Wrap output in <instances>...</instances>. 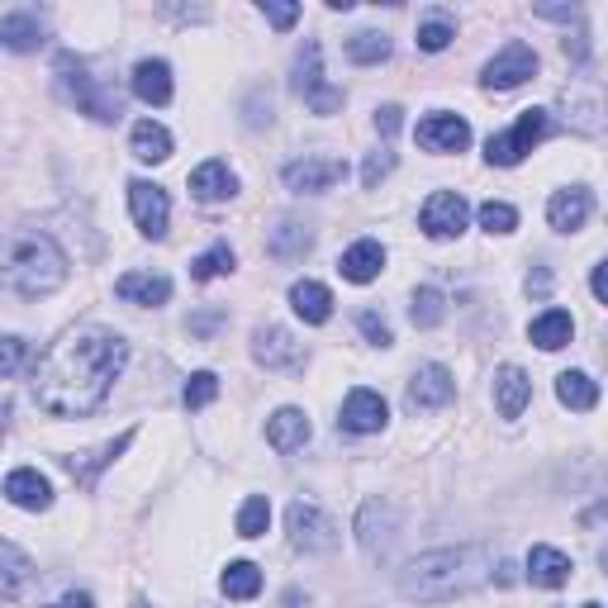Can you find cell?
Here are the masks:
<instances>
[{
    "mask_svg": "<svg viewBox=\"0 0 608 608\" xmlns=\"http://www.w3.org/2000/svg\"><path fill=\"white\" fill-rule=\"evenodd\" d=\"M182 400H186V409L214 404V400H219V375H214V371H195L190 381H186V390H182Z\"/></svg>",
    "mask_w": 608,
    "mask_h": 608,
    "instance_id": "f35d334b",
    "label": "cell"
},
{
    "mask_svg": "<svg viewBox=\"0 0 608 608\" xmlns=\"http://www.w3.org/2000/svg\"><path fill=\"white\" fill-rule=\"evenodd\" d=\"M589 209H595V195H589L585 186H570V190H557L547 200V219L557 234H576V228H585Z\"/></svg>",
    "mask_w": 608,
    "mask_h": 608,
    "instance_id": "2e32d148",
    "label": "cell"
},
{
    "mask_svg": "<svg viewBox=\"0 0 608 608\" xmlns=\"http://www.w3.org/2000/svg\"><path fill=\"white\" fill-rule=\"evenodd\" d=\"M409 318H414V328H438L447 318V300L438 285H419L414 291V304H409Z\"/></svg>",
    "mask_w": 608,
    "mask_h": 608,
    "instance_id": "836d02e7",
    "label": "cell"
},
{
    "mask_svg": "<svg viewBox=\"0 0 608 608\" xmlns=\"http://www.w3.org/2000/svg\"><path fill=\"white\" fill-rule=\"evenodd\" d=\"M528 400H532L528 371L499 366V371H494V409H499V419H518V414L528 409Z\"/></svg>",
    "mask_w": 608,
    "mask_h": 608,
    "instance_id": "ac0fdd59",
    "label": "cell"
},
{
    "mask_svg": "<svg viewBox=\"0 0 608 608\" xmlns=\"http://www.w3.org/2000/svg\"><path fill=\"white\" fill-rule=\"evenodd\" d=\"M224 272H234V247H228V243H214L209 253H200L190 262V281H214Z\"/></svg>",
    "mask_w": 608,
    "mask_h": 608,
    "instance_id": "8d00e7d4",
    "label": "cell"
},
{
    "mask_svg": "<svg viewBox=\"0 0 608 608\" xmlns=\"http://www.w3.org/2000/svg\"><path fill=\"white\" fill-rule=\"evenodd\" d=\"M390 171H395V153H371L366 157V167H362V186L366 190H375V186H381V176H390Z\"/></svg>",
    "mask_w": 608,
    "mask_h": 608,
    "instance_id": "ee69618b",
    "label": "cell"
},
{
    "mask_svg": "<svg viewBox=\"0 0 608 608\" xmlns=\"http://www.w3.org/2000/svg\"><path fill=\"white\" fill-rule=\"evenodd\" d=\"M134 608H153V604H143V599H138V604H134Z\"/></svg>",
    "mask_w": 608,
    "mask_h": 608,
    "instance_id": "f907efd6",
    "label": "cell"
},
{
    "mask_svg": "<svg viewBox=\"0 0 608 608\" xmlns=\"http://www.w3.org/2000/svg\"><path fill=\"white\" fill-rule=\"evenodd\" d=\"M547 285H551L547 272H532V276H528V295H547Z\"/></svg>",
    "mask_w": 608,
    "mask_h": 608,
    "instance_id": "681fc988",
    "label": "cell"
},
{
    "mask_svg": "<svg viewBox=\"0 0 608 608\" xmlns=\"http://www.w3.org/2000/svg\"><path fill=\"white\" fill-rule=\"evenodd\" d=\"M310 243H314V234L300 219H276V228L266 234V253L281 257V262H300L310 253Z\"/></svg>",
    "mask_w": 608,
    "mask_h": 608,
    "instance_id": "f546056e",
    "label": "cell"
},
{
    "mask_svg": "<svg viewBox=\"0 0 608 608\" xmlns=\"http://www.w3.org/2000/svg\"><path fill=\"white\" fill-rule=\"evenodd\" d=\"M347 58H352L356 67H375V62H385V58H390V39H385V33H375V29L352 33V39H347Z\"/></svg>",
    "mask_w": 608,
    "mask_h": 608,
    "instance_id": "d590c367",
    "label": "cell"
},
{
    "mask_svg": "<svg viewBox=\"0 0 608 608\" xmlns=\"http://www.w3.org/2000/svg\"><path fill=\"white\" fill-rule=\"evenodd\" d=\"M356 538H362V547L371 551V557H381V551L390 547V538H395V509H390L385 499H371V504L362 509V518H356Z\"/></svg>",
    "mask_w": 608,
    "mask_h": 608,
    "instance_id": "ffe728a7",
    "label": "cell"
},
{
    "mask_svg": "<svg viewBox=\"0 0 608 608\" xmlns=\"http://www.w3.org/2000/svg\"><path fill=\"white\" fill-rule=\"evenodd\" d=\"M58 81H62V91H67V100L77 105L81 115H91V119H100V124H119V115H124V105H119V91H110L91 67H86L81 58H71V52H62L58 58Z\"/></svg>",
    "mask_w": 608,
    "mask_h": 608,
    "instance_id": "277c9868",
    "label": "cell"
},
{
    "mask_svg": "<svg viewBox=\"0 0 608 608\" xmlns=\"http://www.w3.org/2000/svg\"><path fill=\"white\" fill-rule=\"evenodd\" d=\"M400 115H404V110H400V105H381V110H375V129H381V134L390 138V134H395V129H400Z\"/></svg>",
    "mask_w": 608,
    "mask_h": 608,
    "instance_id": "bcb514c9",
    "label": "cell"
},
{
    "mask_svg": "<svg viewBox=\"0 0 608 608\" xmlns=\"http://www.w3.org/2000/svg\"><path fill=\"white\" fill-rule=\"evenodd\" d=\"M285 528H291V542L300 551H333L337 547V523L318 504H304V499H295V504H291Z\"/></svg>",
    "mask_w": 608,
    "mask_h": 608,
    "instance_id": "52a82bcc",
    "label": "cell"
},
{
    "mask_svg": "<svg viewBox=\"0 0 608 608\" xmlns=\"http://www.w3.org/2000/svg\"><path fill=\"white\" fill-rule=\"evenodd\" d=\"M266 442H272L276 452H295V447L310 442V419H304V409H276V414L266 419Z\"/></svg>",
    "mask_w": 608,
    "mask_h": 608,
    "instance_id": "83f0119b",
    "label": "cell"
},
{
    "mask_svg": "<svg viewBox=\"0 0 608 608\" xmlns=\"http://www.w3.org/2000/svg\"><path fill=\"white\" fill-rule=\"evenodd\" d=\"M467 219H471V209L461 200V190H433L423 200V214H419L428 238H461L467 234Z\"/></svg>",
    "mask_w": 608,
    "mask_h": 608,
    "instance_id": "9c48e42d",
    "label": "cell"
},
{
    "mask_svg": "<svg viewBox=\"0 0 608 608\" xmlns=\"http://www.w3.org/2000/svg\"><path fill=\"white\" fill-rule=\"evenodd\" d=\"M557 400L566 409H576V414H589V409L599 404V385L589 381L585 371H561L557 375Z\"/></svg>",
    "mask_w": 608,
    "mask_h": 608,
    "instance_id": "1f68e13d",
    "label": "cell"
},
{
    "mask_svg": "<svg viewBox=\"0 0 608 608\" xmlns=\"http://www.w3.org/2000/svg\"><path fill=\"white\" fill-rule=\"evenodd\" d=\"M134 157H138V163H167V157H171V134L163 129V124H153V119H138L134 124Z\"/></svg>",
    "mask_w": 608,
    "mask_h": 608,
    "instance_id": "d6a6232c",
    "label": "cell"
},
{
    "mask_svg": "<svg viewBox=\"0 0 608 608\" xmlns=\"http://www.w3.org/2000/svg\"><path fill=\"white\" fill-rule=\"evenodd\" d=\"M43 39H48V29L33 10L0 14V43H6L10 52H33V48H43Z\"/></svg>",
    "mask_w": 608,
    "mask_h": 608,
    "instance_id": "d6986e66",
    "label": "cell"
},
{
    "mask_svg": "<svg viewBox=\"0 0 608 608\" xmlns=\"http://www.w3.org/2000/svg\"><path fill=\"white\" fill-rule=\"evenodd\" d=\"M67 281V253L39 228L0 238V285H10L24 300H43Z\"/></svg>",
    "mask_w": 608,
    "mask_h": 608,
    "instance_id": "3957f363",
    "label": "cell"
},
{
    "mask_svg": "<svg viewBox=\"0 0 608 608\" xmlns=\"http://www.w3.org/2000/svg\"><path fill=\"white\" fill-rule=\"evenodd\" d=\"M452 39H457V29H452V20H442V14H433V20L419 24V48L423 52H442Z\"/></svg>",
    "mask_w": 608,
    "mask_h": 608,
    "instance_id": "60d3db41",
    "label": "cell"
},
{
    "mask_svg": "<svg viewBox=\"0 0 608 608\" xmlns=\"http://www.w3.org/2000/svg\"><path fill=\"white\" fill-rule=\"evenodd\" d=\"M253 356L266 371H300L304 366V347L276 324H266V328L253 333Z\"/></svg>",
    "mask_w": 608,
    "mask_h": 608,
    "instance_id": "7c38bea8",
    "label": "cell"
},
{
    "mask_svg": "<svg viewBox=\"0 0 608 608\" xmlns=\"http://www.w3.org/2000/svg\"><path fill=\"white\" fill-rule=\"evenodd\" d=\"M291 91H295L304 105H310L314 115H337V110H343V91H337V86H328V77H324V52H318V43H304V48H300Z\"/></svg>",
    "mask_w": 608,
    "mask_h": 608,
    "instance_id": "5b68a950",
    "label": "cell"
},
{
    "mask_svg": "<svg viewBox=\"0 0 608 608\" xmlns=\"http://www.w3.org/2000/svg\"><path fill=\"white\" fill-rule=\"evenodd\" d=\"M134 96L143 105H167L171 100V67L163 58H143L134 67Z\"/></svg>",
    "mask_w": 608,
    "mask_h": 608,
    "instance_id": "484cf974",
    "label": "cell"
},
{
    "mask_svg": "<svg viewBox=\"0 0 608 608\" xmlns=\"http://www.w3.org/2000/svg\"><path fill=\"white\" fill-rule=\"evenodd\" d=\"M547 134H551V115H547V110H523L509 134H494V138L486 143V157H490L494 167H518Z\"/></svg>",
    "mask_w": 608,
    "mask_h": 608,
    "instance_id": "8992f818",
    "label": "cell"
},
{
    "mask_svg": "<svg viewBox=\"0 0 608 608\" xmlns=\"http://www.w3.org/2000/svg\"><path fill=\"white\" fill-rule=\"evenodd\" d=\"M58 608H96V599H91V595H77V589H71V595H62Z\"/></svg>",
    "mask_w": 608,
    "mask_h": 608,
    "instance_id": "c3c4849f",
    "label": "cell"
},
{
    "mask_svg": "<svg viewBox=\"0 0 608 608\" xmlns=\"http://www.w3.org/2000/svg\"><path fill=\"white\" fill-rule=\"evenodd\" d=\"M115 295L119 300H129V304H167L171 300V281L167 276H153V272H124L115 281Z\"/></svg>",
    "mask_w": 608,
    "mask_h": 608,
    "instance_id": "cb8c5ba5",
    "label": "cell"
},
{
    "mask_svg": "<svg viewBox=\"0 0 608 608\" xmlns=\"http://www.w3.org/2000/svg\"><path fill=\"white\" fill-rule=\"evenodd\" d=\"M234 190H238V176L228 171V163H219V157H209V163H200L190 171V195L195 200H205V205L228 200Z\"/></svg>",
    "mask_w": 608,
    "mask_h": 608,
    "instance_id": "44dd1931",
    "label": "cell"
},
{
    "mask_svg": "<svg viewBox=\"0 0 608 608\" xmlns=\"http://www.w3.org/2000/svg\"><path fill=\"white\" fill-rule=\"evenodd\" d=\"M414 138H419V148H428V153H461L471 143V124L461 115H428Z\"/></svg>",
    "mask_w": 608,
    "mask_h": 608,
    "instance_id": "5bb4252c",
    "label": "cell"
},
{
    "mask_svg": "<svg viewBox=\"0 0 608 608\" xmlns=\"http://www.w3.org/2000/svg\"><path fill=\"white\" fill-rule=\"evenodd\" d=\"M452 395H457V381H452V371L438 362L419 366L414 381H409V404L414 409H442V404H452Z\"/></svg>",
    "mask_w": 608,
    "mask_h": 608,
    "instance_id": "9a60e30c",
    "label": "cell"
},
{
    "mask_svg": "<svg viewBox=\"0 0 608 608\" xmlns=\"http://www.w3.org/2000/svg\"><path fill=\"white\" fill-rule=\"evenodd\" d=\"M33 585V561L14 542H0V599H20Z\"/></svg>",
    "mask_w": 608,
    "mask_h": 608,
    "instance_id": "f1b7e54d",
    "label": "cell"
},
{
    "mask_svg": "<svg viewBox=\"0 0 608 608\" xmlns=\"http://www.w3.org/2000/svg\"><path fill=\"white\" fill-rule=\"evenodd\" d=\"M0 419H6V404H0Z\"/></svg>",
    "mask_w": 608,
    "mask_h": 608,
    "instance_id": "816d5d0a",
    "label": "cell"
},
{
    "mask_svg": "<svg viewBox=\"0 0 608 608\" xmlns=\"http://www.w3.org/2000/svg\"><path fill=\"white\" fill-rule=\"evenodd\" d=\"M291 310L304 318V324H328L333 318V295H328V285H318V281H295L291 285Z\"/></svg>",
    "mask_w": 608,
    "mask_h": 608,
    "instance_id": "4316f807",
    "label": "cell"
},
{
    "mask_svg": "<svg viewBox=\"0 0 608 608\" xmlns=\"http://www.w3.org/2000/svg\"><path fill=\"white\" fill-rule=\"evenodd\" d=\"M347 176L343 157H300V163L285 167V186L295 195H324Z\"/></svg>",
    "mask_w": 608,
    "mask_h": 608,
    "instance_id": "8fae6325",
    "label": "cell"
},
{
    "mask_svg": "<svg viewBox=\"0 0 608 608\" xmlns=\"http://www.w3.org/2000/svg\"><path fill=\"white\" fill-rule=\"evenodd\" d=\"M381 266H385V247L375 243V238H362V243H352L343 257H337V272H343L352 285H366L381 276Z\"/></svg>",
    "mask_w": 608,
    "mask_h": 608,
    "instance_id": "7402d4cb",
    "label": "cell"
},
{
    "mask_svg": "<svg viewBox=\"0 0 608 608\" xmlns=\"http://www.w3.org/2000/svg\"><path fill=\"white\" fill-rule=\"evenodd\" d=\"M589 285H595V300L608 304V266H604V262L595 266V281H589Z\"/></svg>",
    "mask_w": 608,
    "mask_h": 608,
    "instance_id": "7dc6e473",
    "label": "cell"
},
{
    "mask_svg": "<svg viewBox=\"0 0 608 608\" xmlns=\"http://www.w3.org/2000/svg\"><path fill=\"white\" fill-rule=\"evenodd\" d=\"M219 585H224L228 599H257V595H262V570H257L253 561H234V566L224 570Z\"/></svg>",
    "mask_w": 608,
    "mask_h": 608,
    "instance_id": "e575fe53",
    "label": "cell"
},
{
    "mask_svg": "<svg viewBox=\"0 0 608 608\" xmlns=\"http://www.w3.org/2000/svg\"><path fill=\"white\" fill-rule=\"evenodd\" d=\"M356 324H362V333H366V343H375V347H390L395 343V333H390V324L375 310H362L356 314Z\"/></svg>",
    "mask_w": 608,
    "mask_h": 608,
    "instance_id": "7bdbcfd3",
    "label": "cell"
},
{
    "mask_svg": "<svg viewBox=\"0 0 608 608\" xmlns=\"http://www.w3.org/2000/svg\"><path fill=\"white\" fill-rule=\"evenodd\" d=\"M480 228H486V234H513L518 209L504 205V200H486V205H480Z\"/></svg>",
    "mask_w": 608,
    "mask_h": 608,
    "instance_id": "ab89813d",
    "label": "cell"
},
{
    "mask_svg": "<svg viewBox=\"0 0 608 608\" xmlns=\"http://www.w3.org/2000/svg\"><path fill=\"white\" fill-rule=\"evenodd\" d=\"M490 580V551L486 547H442L423 551L400 570V595L419 604H447L457 595H471Z\"/></svg>",
    "mask_w": 608,
    "mask_h": 608,
    "instance_id": "7a4b0ae2",
    "label": "cell"
},
{
    "mask_svg": "<svg viewBox=\"0 0 608 608\" xmlns=\"http://www.w3.org/2000/svg\"><path fill=\"white\" fill-rule=\"evenodd\" d=\"M6 499L14 509H48L52 504V486L33 467H20V471L6 475Z\"/></svg>",
    "mask_w": 608,
    "mask_h": 608,
    "instance_id": "603a6c76",
    "label": "cell"
},
{
    "mask_svg": "<svg viewBox=\"0 0 608 608\" xmlns=\"http://www.w3.org/2000/svg\"><path fill=\"white\" fill-rule=\"evenodd\" d=\"M24 356H29L24 337H0V381L20 371V366H24Z\"/></svg>",
    "mask_w": 608,
    "mask_h": 608,
    "instance_id": "b9f144b4",
    "label": "cell"
},
{
    "mask_svg": "<svg viewBox=\"0 0 608 608\" xmlns=\"http://www.w3.org/2000/svg\"><path fill=\"white\" fill-rule=\"evenodd\" d=\"M570 333H576V318H570L566 310H547V314H538V318L528 324V337H532V343H538L542 352L566 347Z\"/></svg>",
    "mask_w": 608,
    "mask_h": 608,
    "instance_id": "4dcf8cb0",
    "label": "cell"
},
{
    "mask_svg": "<svg viewBox=\"0 0 608 608\" xmlns=\"http://www.w3.org/2000/svg\"><path fill=\"white\" fill-rule=\"evenodd\" d=\"M266 523H272V504L262 494H253L247 504L238 509V538H262Z\"/></svg>",
    "mask_w": 608,
    "mask_h": 608,
    "instance_id": "74e56055",
    "label": "cell"
},
{
    "mask_svg": "<svg viewBox=\"0 0 608 608\" xmlns=\"http://www.w3.org/2000/svg\"><path fill=\"white\" fill-rule=\"evenodd\" d=\"M385 419H390V404H385V395H375V390L356 385L352 395L343 400V419H337V423H343L347 433H381Z\"/></svg>",
    "mask_w": 608,
    "mask_h": 608,
    "instance_id": "4fadbf2b",
    "label": "cell"
},
{
    "mask_svg": "<svg viewBox=\"0 0 608 608\" xmlns=\"http://www.w3.org/2000/svg\"><path fill=\"white\" fill-rule=\"evenodd\" d=\"M528 77H538V52H532L528 43H518V39L499 48L486 62V71H480V81H486L490 91H513V86H523Z\"/></svg>",
    "mask_w": 608,
    "mask_h": 608,
    "instance_id": "ba28073f",
    "label": "cell"
},
{
    "mask_svg": "<svg viewBox=\"0 0 608 608\" xmlns=\"http://www.w3.org/2000/svg\"><path fill=\"white\" fill-rule=\"evenodd\" d=\"M129 442H134V433H119V438H110L105 447H96V452H81V457H62V467L71 471V480H77V486H86L91 490L96 486V475L110 467L115 457H124L129 452Z\"/></svg>",
    "mask_w": 608,
    "mask_h": 608,
    "instance_id": "e0dca14e",
    "label": "cell"
},
{
    "mask_svg": "<svg viewBox=\"0 0 608 608\" xmlns=\"http://www.w3.org/2000/svg\"><path fill=\"white\" fill-rule=\"evenodd\" d=\"M585 608H599V604H585Z\"/></svg>",
    "mask_w": 608,
    "mask_h": 608,
    "instance_id": "f5cc1de1",
    "label": "cell"
},
{
    "mask_svg": "<svg viewBox=\"0 0 608 608\" xmlns=\"http://www.w3.org/2000/svg\"><path fill=\"white\" fill-rule=\"evenodd\" d=\"M570 570H576V566H570V557H566V551H557V547H532L528 551V580L532 585H542V589H561L566 580H570Z\"/></svg>",
    "mask_w": 608,
    "mask_h": 608,
    "instance_id": "d4e9b609",
    "label": "cell"
},
{
    "mask_svg": "<svg viewBox=\"0 0 608 608\" xmlns=\"http://www.w3.org/2000/svg\"><path fill=\"white\" fill-rule=\"evenodd\" d=\"M129 209H134V224L143 238H163L167 224H171V200L163 186L153 182H129Z\"/></svg>",
    "mask_w": 608,
    "mask_h": 608,
    "instance_id": "30bf717a",
    "label": "cell"
},
{
    "mask_svg": "<svg viewBox=\"0 0 608 608\" xmlns=\"http://www.w3.org/2000/svg\"><path fill=\"white\" fill-rule=\"evenodd\" d=\"M124 362H129V343L110 328H77L62 343H52L48 356L33 375V400L52 419H86L110 400Z\"/></svg>",
    "mask_w": 608,
    "mask_h": 608,
    "instance_id": "6da1fadb",
    "label": "cell"
},
{
    "mask_svg": "<svg viewBox=\"0 0 608 608\" xmlns=\"http://www.w3.org/2000/svg\"><path fill=\"white\" fill-rule=\"evenodd\" d=\"M262 10H266V20H272L276 29H291V24L300 20V6H272V0H266Z\"/></svg>",
    "mask_w": 608,
    "mask_h": 608,
    "instance_id": "f6af8a7d",
    "label": "cell"
}]
</instances>
